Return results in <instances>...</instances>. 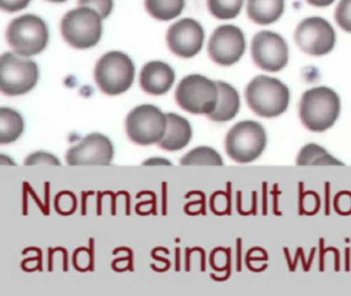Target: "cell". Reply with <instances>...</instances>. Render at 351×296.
Listing matches in <instances>:
<instances>
[{
    "instance_id": "cell-10",
    "label": "cell",
    "mask_w": 351,
    "mask_h": 296,
    "mask_svg": "<svg viewBox=\"0 0 351 296\" xmlns=\"http://www.w3.org/2000/svg\"><path fill=\"white\" fill-rule=\"evenodd\" d=\"M295 40L304 53L317 57L334 49L336 33L328 21L320 16H310L298 25Z\"/></svg>"
},
{
    "instance_id": "cell-18",
    "label": "cell",
    "mask_w": 351,
    "mask_h": 296,
    "mask_svg": "<svg viewBox=\"0 0 351 296\" xmlns=\"http://www.w3.org/2000/svg\"><path fill=\"white\" fill-rule=\"evenodd\" d=\"M285 12V0H247V14L252 22L270 25Z\"/></svg>"
},
{
    "instance_id": "cell-19",
    "label": "cell",
    "mask_w": 351,
    "mask_h": 296,
    "mask_svg": "<svg viewBox=\"0 0 351 296\" xmlns=\"http://www.w3.org/2000/svg\"><path fill=\"white\" fill-rule=\"evenodd\" d=\"M24 127L25 123L18 111L10 107L0 108V143H13L23 134Z\"/></svg>"
},
{
    "instance_id": "cell-12",
    "label": "cell",
    "mask_w": 351,
    "mask_h": 296,
    "mask_svg": "<svg viewBox=\"0 0 351 296\" xmlns=\"http://www.w3.org/2000/svg\"><path fill=\"white\" fill-rule=\"evenodd\" d=\"M245 47V37L241 29L234 25H223L211 35L208 53L219 65L231 66L241 59Z\"/></svg>"
},
{
    "instance_id": "cell-30",
    "label": "cell",
    "mask_w": 351,
    "mask_h": 296,
    "mask_svg": "<svg viewBox=\"0 0 351 296\" xmlns=\"http://www.w3.org/2000/svg\"><path fill=\"white\" fill-rule=\"evenodd\" d=\"M48 1L56 2V3H61V2L66 1V0H48Z\"/></svg>"
},
{
    "instance_id": "cell-1",
    "label": "cell",
    "mask_w": 351,
    "mask_h": 296,
    "mask_svg": "<svg viewBox=\"0 0 351 296\" xmlns=\"http://www.w3.org/2000/svg\"><path fill=\"white\" fill-rule=\"evenodd\" d=\"M340 111V98L334 90L326 86L306 90L300 102V119L312 132H324L332 127Z\"/></svg>"
},
{
    "instance_id": "cell-7",
    "label": "cell",
    "mask_w": 351,
    "mask_h": 296,
    "mask_svg": "<svg viewBox=\"0 0 351 296\" xmlns=\"http://www.w3.org/2000/svg\"><path fill=\"white\" fill-rule=\"evenodd\" d=\"M101 20L99 14L92 8H75L62 18L61 32L65 40L75 49H90L101 38Z\"/></svg>"
},
{
    "instance_id": "cell-3",
    "label": "cell",
    "mask_w": 351,
    "mask_h": 296,
    "mask_svg": "<svg viewBox=\"0 0 351 296\" xmlns=\"http://www.w3.org/2000/svg\"><path fill=\"white\" fill-rule=\"evenodd\" d=\"M266 145V130L254 121L236 123L228 132L225 141L228 156L240 164L252 162L260 158Z\"/></svg>"
},
{
    "instance_id": "cell-2",
    "label": "cell",
    "mask_w": 351,
    "mask_h": 296,
    "mask_svg": "<svg viewBox=\"0 0 351 296\" xmlns=\"http://www.w3.org/2000/svg\"><path fill=\"white\" fill-rule=\"evenodd\" d=\"M289 90L277 78L256 76L246 86L245 98L248 106L256 114L267 119L279 116L289 104Z\"/></svg>"
},
{
    "instance_id": "cell-9",
    "label": "cell",
    "mask_w": 351,
    "mask_h": 296,
    "mask_svg": "<svg viewBox=\"0 0 351 296\" xmlns=\"http://www.w3.org/2000/svg\"><path fill=\"white\" fill-rule=\"evenodd\" d=\"M167 115L159 107L143 104L135 107L126 119L129 138L139 145L159 143L167 131Z\"/></svg>"
},
{
    "instance_id": "cell-14",
    "label": "cell",
    "mask_w": 351,
    "mask_h": 296,
    "mask_svg": "<svg viewBox=\"0 0 351 296\" xmlns=\"http://www.w3.org/2000/svg\"><path fill=\"white\" fill-rule=\"evenodd\" d=\"M204 41V30L197 21L182 18L174 23L167 33L169 49L182 58H192L201 51Z\"/></svg>"
},
{
    "instance_id": "cell-16",
    "label": "cell",
    "mask_w": 351,
    "mask_h": 296,
    "mask_svg": "<svg viewBox=\"0 0 351 296\" xmlns=\"http://www.w3.org/2000/svg\"><path fill=\"white\" fill-rule=\"evenodd\" d=\"M167 131L158 145L168 151H178L190 143L193 130L190 121L176 113H167Z\"/></svg>"
},
{
    "instance_id": "cell-28",
    "label": "cell",
    "mask_w": 351,
    "mask_h": 296,
    "mask_svg": "<svg viewBox=\"0 0 351 296\" xmlns=\"http://www.w3.org/2000/svg\"><path fill=\"white\" fill-rule=\"evenodd\" d=\"M143 164H145V166H156V164H161V166H170L171 162H170L169 160H166V158H149V160H145V162H143Z\"/></svg>"
},
{
    "instance_id": "cell-29",
    "label": "cell",
    "mask_w": 351,
    "mask_h": 296,
    "mask_svg": "<svg viewBox=\"0 0 351 296\" xmlns=\"http://www.w3.org/2000/svg\"><path fill=\"white\" fill-rule=\"evenodd\" d=\"M307 1L308 3L317 6V8H324V6L330 5L335 0H307Z\"/></svg>"
},
{
    "instance_id": "cell-27",
    "label": "cell",
    "mask_w": 351,
    "mask_h": 296,
    "mask_svg": "<svg viewBox=\"0 0 351 296\" xmlns=\"http://www.w3.org/2000/svg\"><path fill=\"white\" fill-rule=\"evenodd\" d=\"M30 0H0V6L5 12H15L24 10Z\"/></svg>"
},
{
    "instance_id": "cell-17",
    "label": "cell",
    "mask_w": 351,
    "mask_h": 296,
    "mask_svg": "<svg viewBox=\"0 0 351 296\" xmlns=\"http://www.w3.org/2000/svg\"><path fill=\"white\" fill-rule=\"evenodd\" d=\"M219 88V101L217 108L208 115L211 121L226 123L237 115L240 109V97L235 88L225 82H217Z\"/></svg>"
},
{
    "instance_id": "cell-13",
    "label": "cell",
    "mask_w": 351,
    "mask_h": 296,
    "mask_svg": "<svg viewBox=\"0 0 351 296\" xmlns=\"http://www.w3.org/2000/svg\"><path fill=\"white\" fill-rule=\"evenodd\" d=\"M114 149L110 138L100 133L86 136L77 145L69 148L66 162L69 166L81 164H110Z\"/></svg>"
},
{
    "instance_id": "cell-20",
    "label": "cell",
    "mask_w": 351,
    "mask_h": 296,
    "mask_svg": "<svg viewBox=\"0 0 351 296\" xmlns=\"http://www.w3.org/2000/svg\"><path fill=\"white\" fill-rule=\"evenodd\" d=\"M299 166H343V162L330 156L326 148L315 143L307 144L297 156Z\"/></svg>"
},
{
    "instance_id": "cell-6",
    "label": "cell",
    "mask_w": 351,
    "mask_h": 296,
    "mask_svg": "<svg viewBox=\"0 0 351 296\" xmlns=\"http://www.w3.org/2000/svg\"><path fill=\"white\" fill-rule=\"evenodd\" d=\"M7 38L18 55L32 57L42 53L48 45V26L40 16L24 14L12 21Z\"/></svg>"
},
{
    "instance_id": "cell-15",
    "label": "cell",
    "mask_w": 351,
    "mask_h": 296,
    "mask_svg": "<svg viewBox=\"0 0 351 296\" xmlns=\"http://www.w3.org/2000/svg\"><path fill=\"white\" fill-rule=\"evenodd\" d=\"M141 86L145 92L155 96L166 94L176 80L174 70L161 61H152L141 72Z\"/></svg>"
},
{
    "instance_id": "cell-25",
    "label": "cell",
    "mask_w": 351,
    "mask_h": 296,
    "mask_svg": "<svg viewBox=\"0 0 351 296\" xmlns=\"http://www.w3.org/2000/svg\"><path fill=\"white\" fill-rule=\"evenodd\" d=\"M79 3L95 10L101 18H108L114 8V0H79Z\"/></svg>"
},
{
    "instance_id": "cell-4",
    "label": "cell",
    "mask_w": 351,
    "mask_h": 296,
    "mask_svg": "<svg viewBox=\"0 0 351 296\" xmlns=\"http://www.w3.org/2000/svg\"><path fill=\"white\" fill-rule=\"evenodd\" d=\"M134 63L122 51H110L102 56L95 68L97 86L110 96L127 92L134 82Z\"/></svg>"
},
{
    "instance_id": "cell-24",
    "label": "cell",
    "mask_w": 351,
    "mask_h": 296,
    "mask_svg": "<svg viewBox=\"0 0 351 296\" xmlns=\"http://www.w3.org/2000/svg\"><path fill=\"white\" fill-rule=\"evenodd\" d=\"M335 18L343 30L351 33V0H341L339 2Z\"/></svg>"
},
{
    "instance_id": "cell-5",
    "label": "cell",
    "mask_w": 351,
    "mask_h": 296,
    "mask_svg": "<svg viewBox=\"0 0 351 296\" xmlns=\"http://www.w3.org/2000/svg\"><path fill=\"white\" fill-rule=\"evenodd\" d=\"M176 102L193 114L210 115L217 108L219 88L217 82L201 74H190L178 84Z\"/></svg>"
},
{
    "instance_id": "cell-22",
    "label": "cell",
    "mask_w": 351,
    "mask_h": 296,
    "mask_svg": "<svg viewBox=\"0 0 351 296\" xmlns=\"http://www.w3.org/2000/svg\"><path fill=\"white\" fill-rule=\"evenodd\" d=\"M184 166L194 164H208V166H223V160L221 154L208 146H199L194 148L180 160Z\"/></svg>"
},
{
    "instance_id": "cell-21",
    "label": "cell",
    "mask_w": 351,
    "mask_h": 296,
    "mask_svg": "<svg viewBox=\"0 0 351 296\" xmlns=\"http://www.w3.org/2000/svg\"><path fill=\"white\" fill-rule=\"evenodd\" d=\"M145 8L154 18L170 21L182 14L184 0H145Z\"/></svg>"
},
{
    "instance_id": "cell-8",
    "label": "cell",
    "mask_w": 351,
    "mask_h": 296,
    "mask_svg": "<svg viewBox=\"0 0 351 296\" xmlns=\"http://www.w3.org/2000/svg\"><path fill=\"white\" fill-rule=\"evenodd\" d=\"M38 66L32 60L5 53L0 59V90L8 96L30 92L38 82Z\"/></svg>"
},
{
    "instance_id": "cell-23",
    "label": "cell",
    "mask_w": 351,
    "mask_h": 296,
    "mask_svg": "<svg viewBox=\"0 0 351 296\" xmlns=\"http://www.w3.org/2000/svg\"><path fill=\"white\" fill-rule=\"evenodd\" d=\"M207 5L215 18L229 20L240 14L243 0H207Z\"/></svg>"
},
{
    "instance_id": "cell-11",
    "label": "cell",
    "mask_w": 351,
    "mask_h": 296,
    "mask_svg": "<svg viewBox=\"0 0 351 296\" xmlns=\"http://www.w3.org/2000/svg\"><path fill=\"white\" fill-rule=\"evenodd\" d=\"M250 51L254 64L265 71H280L289 62L287 43L278 33L272 31L256 33Z\"/></svg>"
},
{
    "instance_id": "cell-26",
    "label": "cell",
    "mask_w": 351,
    "mask_h": 296,
    "mask_svg": "<svg viewBox=\"0 0 351 296\" xmlns=\"http://www.w3.org/2000/svg\"><path fill=\"white\" fill-rule=\"evenodd\" d=\"M24 164L26 166H34V164H51V166H61V162L54 156L46 151H36L29 154Z\"/></svg>"
}]
</instances>
